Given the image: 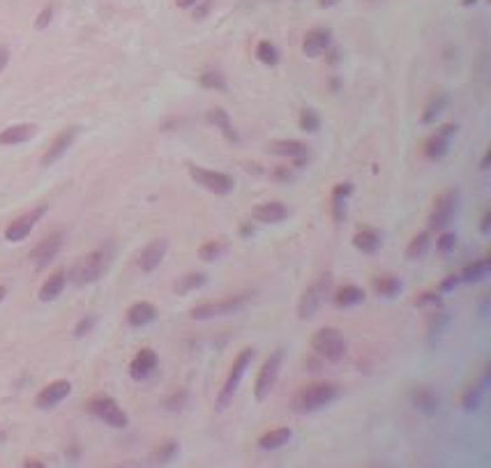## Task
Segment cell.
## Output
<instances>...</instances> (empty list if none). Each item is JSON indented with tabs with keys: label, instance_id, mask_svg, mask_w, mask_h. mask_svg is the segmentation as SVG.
Returning <instances> with one entry per match:
<instances>
[{
	"label": "cell",
	"instance_id": "1",
	"mask_svg": "<svg viewBox=\"0 0 491 468\" xmlns=\"http://www.w3.org/2000/svg\"><path fill=\"white\" fill-rule=\"evenodd\" d=\"M339 397V385L330 383V380H316V383H307L293 394L291 408L296 413H314L323 406H328Z\"/></svg>",
	"mask_w": 491,
	"mask_h": 468
},
{
	"label": "cell",
	"instance_id": "2",
	"mask_svg": "<svg viewBox=\"0 0 491 468\" xmlns=\"http://www.w3.org/2000/svg\"><path fill=\"white\" fill-rule=\"evenodd\" d=\"M109 261L111 259H109L106 249H95L76 261V266L72 268V273L67 275V280H72L76 287H88V284H95L102 275L106 273Z\"/></svg>",
	"mask_w": 491,
	"mask_h": 468
},
{
	"label": "cell",
	"instance_id": "3",
	"mask_svg": "<svg viewBox=\"0 0 491 468\" xmlns=\"http://www.w3.org/2000/svg\"><path fill=\"white\" fill-rule=\"evenodd\" d=\"M312 348L316 355H321L328 362H339L346 355V339L337 328H321L314 332Z\"/></svg>",
	"mask_w": 491,
	"mask_h": 468
},
{
	"label": "cell",
	"instance_id": "4",
	"mask_svg": "<svg viewBox=\"0 0 491 468\" xmlns=\"http://www.w3.org/2000/svg\"><path fill=\"white\" fill-rule=\"evenodd\" d=\"M251 360H254V348H242L240 353H237V358L233 360L231 364V369H228V376L224 380V387L219 390V397H217V408H226L228 406V401L233 399V394L237 390V385H240V380L242 376L247 374V369H249V364Z\"/></svg>",
	"mask_w": 491,
	"mask_h": 468
},
{
	"label": "cell",
	"instance_id": "5",
	"mask_svg": "<svg viewBox=\"0 0 491 468\" xmlns=\"http://www.w3.org/2000/svg\"><path fill=\"white\" fill-rule=\"evenodd\" d=\"M249 303L247 293H240V296H228L221 300H210V303H201L192 309V319L194 321H205V319H215V316H228V314H237L244 305Z\"/></svg>",
	"mask_w": 491,
	"mask_h": 468
},
{
	"label": "cell",
	"instance_id": "6",
	"mask_svg": "<svg viewBox=\"0 0 491 468\" xmlns=\"http://www.w3.org/2000/svg\"><path fill=\"white\" fill-rule=\"evenodd\" d=\"M330 289H332V275L330 273H323L319 280L312 282L310 287H307V291L303 293V298H300V303H298V319L310 321L312 316L316 314V309L323 305V300L328 298Z\"/></svg>",
	"mask_w": 491,
	"mask_h": 468
},
{
	"label": "cell",
	"instance_id": "7",
	"mask_svg": "<svg viewBox=\"0 0 491 468\" xmlns=\"http://www.w3.org/2000/svg\"><path fill=\"white\" fill-rule=\"evenodd\" d=\"M282 360H284V351H282V348H277V351H272L265 358V362L261 364L256 383H254V397L258 401H265L268 397H270V392L275 390L277 378H279Z\"/></svg>",
	"mask_w": 491,
	"mask_h": 468
},
{
	"label": "cell",
	"instance_id": "8",
	"mask_svg": "<svg viewBox=\"0 0 491 468\" xmlns=\"http://www.w3.org/2000/svg\"><path fill=\"white\" fill-rule=\"evenodd\" d=\"M189 178H192L196 185L208 189V192L217 194V196H226L233 192L235 187V180L228 176V173H221V171H210V169H203V166H189Z\"/></svg>",
	"mask_w": 491,
	"mask_h": 468
},
{
	"label": "cell",
	"instance_id": "9",
	"mask_svg": "<svg viewBox=\"0 0 491 468\" xmlns=\"http://www.w3.org/2000/svg\"><path fill=\"white\" fill-rule=\"evenodd\" d=\"M88 411L95 418H99L102 422H106L109 427H116V429H123V427L130 425L127 413L118 406L116 399H111L106 394H99V397H95V399H90Z\"/></svg>",
	"mask_w": 491,
	"mask_h": 468
},
{
	"label": "cell",
	"instance_id": "10",
	"mask_svg": "<svg viewBox=\"0 0 491 468\" xmlns=\"http://www.w3.org/2000/svg\"><path fill=\"white\" fill-rule=\"evenodd\" d=\"M457 205H459V192L457 189H448L436 196L434 201V208H431V215H429V228L431 231H443L450 221H452V215L457 212Z\"/></svg>",
	"mask_w": 491,
	"mask_h": 468
},
{
	"label": "cell",
	"instance_id": "11",
	"mask_svg": "<svg viewBox=\"0 0 491 468\" xmlns=\"http://www.w3.org/2000/svg\"><path fill=\"white\" fill-rule=\"evenodd\" d=\"M44 212H46V205H39V208H33V210H28V212H23V215H19L17 219H12L10 224H7V228H5V240L7 242L26 240V238L30 235V231L35 228L37 221L44 217Z\"/></svg>",
	"mask_w": 491,
	"mask_h": 468
},
{
	"label": "cell",
	"instance_id": "12",
	"mask_svg": "<svg viewBox=\"0 0 491 468\" xmlns=\"http://www.w3.org/2000/svg\"><path fill=\"white\" fill-rule=\"evenodd\" d=\"M62 238H65L62 231H53L49 235H44L42 240L35 245L33 252H30V261H33V266L37 270L39 268H46L55 256H58V252L62 247Z\"/></svg>",
	"mask_w": 491,
	"mask_h": 468
},
{
	"label": "cell",
	"instance_id": "13",
	"mask_svg": "<svg viewBox=\"0 0 491 468\" xmlns=\"http://www.w3.org/2000/svg\"><path fill=\"white\" fill-rule=\"evenodd\" d=\"M76 134H78V127L76 125L65 127V130H62L58 137L51 141V146L46 148V153L42 155V166H51L53 162H58L60 157L67 153V148H72Z\"/></svg>",
	"mask_w": 491,
	"mask_h": 468
},
{
	"label": "cell",
	"instance_id": "14",
	"mask_svg": "<svg viewBox=\"0 0 491 468\" xmlns=\"http://www.w3.org/2000/svg\"><path fill=\"white\" fill-rule=\"evenodd\" d=\"M69 392H72V383H69V380H62V378L53 380V383L42 387V392L37 394L35 404H37V408H42V411L53 408V406H58L62 399H67Z\"/></svg>",
	"mask_w": 491,
	"mask_h": 468
},
{
	"label": "cell",
	"instance_id": "15",
	"mask_svg": "<svg viewBox=\"0 0 491 468\" xmlns=\"http://www.w3.org/2000/svg\"><path fill=\"white\" fill-rule=\"evenodd\" d=\"M455 132H457V127H455V125H443L436 134H431V137L427 139V141H424V146H422L424 157H429V160H441V157L448 153L450 137H452Z\"/></svg>",
	"mask_w": 491,
	"mask_h": 468
},
{
	"label": "cell",
	"instance_id": "16",
	"mask_svg": "<svg viewBox=\"0 0 491 468\" xmlns=\"http://www.w3.org/2000/svg\"><path fill=\"white\" fill-rule=\"evenodd\" d=\"M157 353L153 348H141V351L134 355V360L130 362V376L134 380H146L155 374L157 369Z\"/></svg>",
	"mask_w": 491,
	"mask_h": 468
},
{
	"label": "cell",
	"instance_id": "17",
	"mask_svg": "<svg viewBox=\"0 0 491 468\" xmlns=\"http://www.w3.org/2000/svg\"><path fill=\"white\" fill-rule=\"evenodd\" d=\"M166 249H169V242H166L164 238H157V240L148 242L139 256V268L144 273H153L155 268H160V263L164 261Z\"/></svg>",
	"mask_w": 491,
	"mask_h": 468
},
{
	"label": "cell",
	"instance_id": "18",
	"mask_svg": "<svg viewBox=\"0 0 491 468\" xmlns=\"http://www.w3.org/2000/svg\"><path fill=\"white\" fill-rule=\"evenodd\" d=\"M251 217L261 221V224H279V221L289 217V208L282 201H265L251 210Z\"/></svg>",
	"mask_w": 491,
	"mask_h": 468
},
{
	"label": "cell",
	"instance_id": "19",
	"mask_svg": "<svg viewBox=\"0 0 491 468\" xmlns=\"http://www.w3.org/2000/svg\"><path fill=\"white\" fill-rule=\"evenodd\" d=\"M330 39H332V33H330L328 28H314V30H310V33H307L305 39H303V53L310 55V58H319V55H323V53L328 51Z\"/></svg>",
	"mask_w": 491,
	"mask_h": 468
},
{
	"label": "cell",
	"instance_id": "20",
	"mask_svg": "<svg viewBox=\"0 0 491 468\" xmlns=\"http://www.w3.org/2000/svg\"><path fill=\"white\" fill-rule=\"evenodd\" d=\"M265 150L270 155H279V157H289V160H300V157H310V148H307L303 141H293V139H275L265 146Z\"/></svg>",
	"mask_w": 491,
	"mask_h": 468
},
{
	"label": "cell",
	"instance_id": "21",
	"mask_svg": "<svg viewBox=\"0 0 491 468\" xmlns=\"http://www.w3.org/2000/svg\"><path fill=\"white\" fill-rule=\"evenodd\" d=\"M37 134V127L30 123H21V125H10L0 132V146H17V144H26Z\"/></svg>",
	"mask_w": 491,
	"mask_h": 468
},
{
	"label": "cell",
	"instance_id": "22",
	"mask_svg": "<svg viewBox=\"0 0 491 468\" xmlns=\"http://www.w3.org/2000/svg\"><path fill=\"white\" fill-rule=\"evenodd\" d=\"M65 287H67V270L51 273L46 277V282L42 284V289H39V300H42V303H51V300H55L65 291Z\"/></svg>",
	"mask_w": 491,
	"mask_h": 468
},
{
	"label": "cell",
	"instance_id": "23",
	"mask_svg": "<svg viewBox=\"0 0 491 468\" xmlns=\"http://www.w3.org/2000/svg\"><path fill=\"white\" fill-rule=\"evenodd\" d=\"M157 319V307L153 303H137L127 309V323L132 328H146Z\"/></svg>",
	"mask_w": 491,
	"mask_h": 468
},
{
	"label": "cell",
	"instance_id": "24",
	"mask_svg": "<svg viewBox=\"0 0 491 468\" xmlns=\"http://www.w3.org/2000/svg\"><path fill=\"white\" fill-rule=\"evenodd\" d=\"M353 245L355 249H360L362 254H374L378 247H381V233L376 231V228H358L353 235Z\"/></svg>",
	"mask_w": 491,
	"mask_h": 468
},
{
	"label": "cell",
	"instance_id": "25",
	"mask_svg": "<svg viewBox=\"0 0 491 468\" xmlns=\"http://www.w3.org/2000/svg\"><path fill=\"white\" fill-rule=\"evenodd\" d=\"M293 432L289 427H277V429H270L268 434H263L258 439V448L261 450H279L282 446H286L291 441Z\"/></svg>",
	"mask_w": 491,
	"mask_h": 468
},
{
	"label": "cell",
	"instance_id": "26",
	"mask_svg": "<svg viewBox=\"0 0 491 468\" xmlns=\"http://www.w3.org/2000/svg\"><path fill=\"white\" fill-rule=\"evenodd\" d=\"M487 383H489V371H485V374L480 376L478 383H473L471 387H466V392L462 397V404H464L466 411H475V408L480 406L482 394H485V390H487Z\"/></svg>",
	"mask_w": 491,
	"mask_h": 468
},
{
	"label": "cell",
	"instance_id": "27",
	"mask_svg": "<svg viewBox=\"0 0 491 468\" xmlns=\"http://www.w3.org/2000/svg\"><path fill=\"white\" fill-rule=\"evenodd\" d=\"M351 192H353V187L348 185V182H342V185H337L335 189H332V217H335V221H344L346 196Z\"/></svg>",
	"mask_w": 491,
	"mask_h": 468
},
{
	"label": "cell",
	"instance_id": "28",
	"mask_svg": "<svg viewBox=\"0 0 491 468\" xmlns=\"http://www.w3.org/2000/svg\"><path fill=\"white\" fill-rule=\"evenodd\" d=\"M364 300V291L355 284H346L335 293V305L337 307H355Z\"/></svg>",
	"mask_w": 491,
	"mask_h": 468
},
{
	"label": "cell",
	"instance_id": "29",
	"mask_svg": "<svg viewBox=\"0 0 491 468\" xmlns=\"http://www.w3.org/2000/svg\"><path fill=\"white\" fill-rule=\"evenodd\" d=\"M413 406L424 413H434L438 408V394L429 390V387H417L413 392Z\"/></svg>",
	"mask_w": 491,
	"mask_h": 468
},
{
	"label": "cell",
	"instance_id": "30",
	"mask_svg": "<svg viewBox=\"0 0 491 468\" xmlns=\"http://www.w3.org/2000/svg\"><path fill=\"white\" fill-rule=\"evenodd\" d=\"M205 282H208V277H205L203 273H187V275H182L176 284H173V291H176L178 296H185V293H192L196 289H201Z\"/></svg>",
	"mask_w": 491,
	"mask_h": 468
},
{
	"label": "cell",
	"instance_id": "31",
	"mask_svg": "<svg viewBox=\"0 0 491 468\" xmlns=\"http://www.w3.org/2000/svg\"><path fill=\"white\" fill-rule=\"evenodd\" d=\"M489 259H480V261H473L471 266H466L462 273H459V282H480L485 280L489 275Z\"/></svg>",
	"mask_w": 491,
	"mask_h": 468
},
{
	"label": "cell",
	"instance_id": "32",
	"mask_svg": "<svg viewBox=\"0 0 491 468\" xmlns=\"http://www.w3.org/2000/svg\"><path fill=\"white\" fill-rule=\"evenodd\" d=\"M371 284H374V291L383 298H394L401 291V282L392 275H378V277H374V282Z\"/></svg>",
	"mask_w": 491,
	"mask_h": 468
},
{
	"label": "cell",
	"instance_id": "33",
	"mask_svg": "<svg viewBox=\"0 0 491 468\" xmlns=\"http://www.w3.org/2000/svg\"><path fill=\"white\" fill-rule=\"evenodd\" d=\"M178 455V443L176 441H164L160 448H157L153 455H150V464L155 466H164V464H171L173 459Z\"/></svg>",
	"mask_w": 491,
	"mask_h": 468
},
{
	"label": "cell",
	"instance_id": "34",
	"mask_svg": "<svg viewBox=\"0 0 491 468\" xmlns=\"http://www.w3.org/2000/svg\"><path fill=\"white\" fill-rule=\"evenodd\" d=\"M429 245H431V233L429 231L417 233L413 240H410L408 247H406V259H410V261L422 259L424 254H427V249H429Z\"/></svg>",
	"mask_w": 491,
	"mask_h": 468
},
{
	"label": "cell",
	"instance_id": "35",
	"mask_svg": "<svg viewBox=\"0 0 491 468\" xmlns=\"http://www.w3.org/2000/svg\"><path fill=\"white\" fill-rule=\"evenodd\" d=\"M208 121H210L212 125H215V127H219L221 134H224L226 139L235 141L233 125H231V121H228V116H226V111H224V109H212V111H208Z\"/></svg>",
	"mask_w": 491,
	"mask_h": 468
},
{
	"label": "cell",
	"instance_id": "36",
	"mask_svg": "<svg viewBox=\"0 0 491 468\" xmlns=\"http://www.w3.org/2000/svg\"><path fill=\"white\" fill-rule=\"evenodd\" d=\"M445 104H448L445 92H436V95H434V97L429 99V104L424 106L422 123H434V121H436V116H441V111L445 109Z\"/></svg>",
	"mask_w": 491,
	"mask_h": 468
},
{
	"label": "cell",
	"instance_id": "37",
	"mask_svg": "<svg viewBox=\"0 0 491 468\" xmlns=\"http://www.w3.org/2000/svg\"><path fill=\"white\" fill-rule=\"evenodd\" d=\"M256 58L263 62V65H277V62H279V51H277V46L272 42L263 39V42H258L256 46Z\"/></svg>",
	"mask_w": 491,
	"mask_h": 468
},
{
	"label": "cell",
	"instance_id": "38",
	"mask_svg": "<svg viewBox=\"0 0 491 468\" xmlns=\"http://www.w3.org/2000/svg\"><path fill=\"white\" fill-rule=\"evenodd\" d=\"M224 254H226V242H221V240H210V242L201 245L199 259H201V261H217V259L224 256Z\"/></svg>",
	"mask_w": 491,
	"mask_h": 468
},
{
	"label": "cell",
	"instance_id": "39",
	"mask_svg": "<svg viewBox=\"0 0 491 468\" xmlns=\"http://www.w3.org/2000/svg\"><path fill=\"white\" fill-rule=\"evenodd\" d=\"M321 127V118L319 113H316L314 109H303V113H300V130L303 132H319Z\"/></svg>",
	"mask_w": 491,
	"mask_h": 468
},
{
	"label": "cell",
	"instance_id": "40",
	"mask_svg": "<svg viewBox=\"0 0 491 468\" xmlns=\"http://www.w3.org/2000/svg\"><path fill=\"white\" fill-rule=\"evenodd\" d=\"M201 85L203 88H210V90H226V78L221 72H203Z\"/></svg>",
	"mask_w": 491,
	"mask_h": 468
},
{
	"label": "cell",
	"instance_id": "41",
	"mask_svg": "<svg viewBox=\"0 0 491 468\" xmlns=\"http://www.w3.org/2000/svg\"><path fill=\"white\" fill-rule=\"evenodd\" d=\"M450 323V316L445 312H438V314H431V319H429V337H438L443 328Z\"/></svg>",
	"mask_w": 491,
	"mask_h": 468
},
{
	"label": "cell",
	"instance_id": "42",
	"mask_svg": "<svg viewBox=\"0 0 491 468\" xmlns=\"http://www.w3.org/2000/svg\"><path fill=\"white\" fill-rule=\"evenodd\" d=\"M185 399H187V392L185 390H180V392H173L169 399H164V406L169 408V411H178V408H182V404H185Z\"/></svg>",
	"mask_w": 491,
	"mask_h": 468
},
{
	"label": "cell",
	"instance_id": "43",
	"mask_svg": "<svg viewBox=\"0 0 491 468\" xmlns=\"http://www.w3.org/2000/svg\"><path fill=\"white\" fill-rule=\"evenodd\" d=\"M51 19H53V7H51V5H46L44 10L37 14V19H35V28H37V30H44V28L51 23Z\"/></svg>",
	"mask_w": 491,
	"mask_h": 468
},
{
	"label": "cell",
	"instance_id": "44",
	"mask_svg": "<svg viewBox=\"0 0 491 468\" xmlns=\"http://www.w3.org/2000/svg\"><path fill=\"white\" fill-rule=\"evenodd\" d=\"M92 325H95V319L92 316H85V319H81L76 323V328H74V337H85L88 332L92 330Z\"/></svg>",
	"mask_w": 491,
	"mask_h": 468
},
{
	"label": "cell",
	"instance_id": "45",
	"mask_svg": "<svg viewBox=\"0 0 491 468\" xmlns=\"http://www.w3.org/2000/svg\"><path fill=\"white\" fill-rule=\"evenodd\" d=\"M438 249L441 252H450V249H455V245H457V235H452V233H443L441 238H438Z\"/></svg>",
	"mask_w": 491,
	"mask_h": 468
},
{
	"label": "cell",
	"instance_id": "46",
	"mask_svg": "<svg viewBox=\"0 0 491 468\" xmlns=\"http://www.w3.org/2000/svg\"><path fill=\"white\" fill-rule=\"evenodd\" d=\"M272 176L277 178V180H291L293 178V171L289 169V166H279V169H277Z\"/></svg>",
	"mask_w": 491,
	"mask_h": 468
},
{
	"label": "cell",
	"instance_id": "47",
	"mask_svg": "<svg viewBox=\"0 0 491 468\" xmlns=\"http://www.w3.org/2000/svg\"><path fill=\"white\" fill-rule=\"evenodd\" d=\"M438 293H422V298L415 300V305H427V303H438Z\"/></svg>",
	"mask_w": 491,
	"mask_h": 468
},
{
	"label": "cell",
	"instance_id": "48",
	"mask_svg": "<svg viewBox=\"0 0 491 468\" xmlns=\"http://www.w3.org/2000/svg\"><path fill=\"white\" fill-rule=\"evenodd\" d=\"M7 62H10V51H7L5 46H0V72L7 67Z\"/></svg>",
	"mask_w": 491,
	"mask_h": 468
},
{
	"label": "cell",
	"instance_id": "49",
	"mask_svg": "<svg viewBox=\"0 0 491 468\" xmlns=\"http://www.w3.org/2000/svg\"><path fill=\"white\" fill-rule=\"evenodd\" d=\"M457 284H459V275H452L450 280H445V282L441 284V289H443V291H450L452 287H457Z\"/></svg>",
	"mask_w": 491,
	"mask_h": 468
},
{
	"label": "cell",
	"instance_id": "50",
	"mask_svg": "<svg viewBox=\"0 0 491 468\" xmlns=\"http://www.w3.org/2000/svg\"><path fill=\"white\" fill-rule=\"evenodd\" d=\"M489 219H491V212L487 210L485 215H482V224H480V231L482 233H489Z\"/></svg>",
	"mask_w": 491,
	"mask_h": 468
},
{
	"label": "cell",
	"instance_id": "51",
	"mask_svg": "<svg viewBox=\"0 0 491 468\" xmlns=\"http://www.w3.org/2000/svg\"><path fill=\"white\" fill-rule=\"evenodd\" d=\"M199 3H201V0H176V5L182 7V10H187V7H196Z\"/></svg>",
	"mask_w": 491,
	"mask_h": 468
},
{
	"label": "cell",
	"instance_id": "52",
	"mask_svg": "<svg viewBox=\"0 0 491 468\" xmlns=\"http://www.w3.org/2000/svg\"><path fill=\"white\" fill-rule=\"evenodd\" d=\"M23 466H39V468H42L44 464L37 462V459H26V462H23Z\"/></svg>",
	"mask_w": 491,
	"mask_h": 468
},
{
	"label": "cell",
	"instance_id": "53",
	"mask_svg": "<svg viewBox=\"0 0 491 468\" xmlns=\"http://www.w3.org/2000/svg\"><path fill=\"white\" fill-rule=\"evenodd\" d=\"M339 0H319V5L321 7H332V5H337Z\"/></svg>",
	"mask_w": 491,
	"mask_h": 468
},
{
	"label": "cell",
	"instance_id": "54",
	"mask_svg": "<svg viewBox=\"0 0 491 468\" xmlns=\"http://www.w3.org/2000/svg\"><path fill=\"white\" fill-rule=\"evenodd\" d=\"M5 296H7V289H5V287H0V303H3V300H5Z\"/></svg>",
	"mask_w": 491,
	"mask_h": 468
},
{
	"label": "cell",
	"instance_id": "55",
	"mask_svg": "<svg viewBox=\"0 0 491 468\" xmlns=\"http://www.w3.org/2000/svg\"><path fill=\"white\" fill-rule=\"evenodd\" d=\"M478 0H464V5H475Z\"/></svg>",
	"mask_w": 491,
	"mask_h": 468
}]
</instances>
